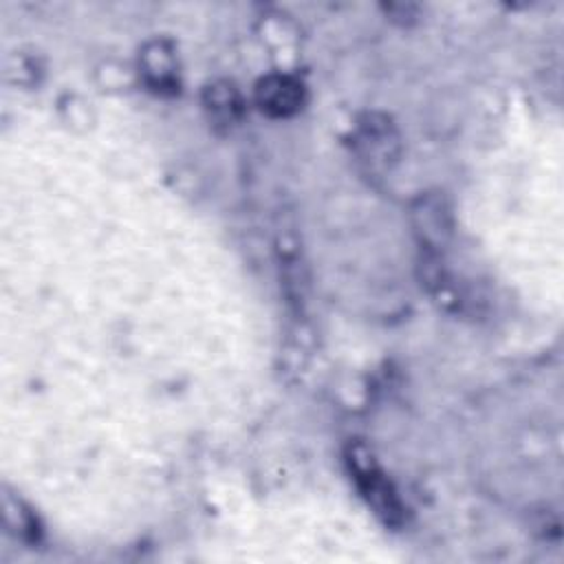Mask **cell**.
<instances>
[{"instance_id":"cell-1","label":"cell","mask_w":564,"mask_h":564,"mask_svg":"<svg viewBox=\"0 0 564 564\" xmlns=\"http://www.w3.org/2000/svg\"><path fill=\"white\" fill-rule=\"evenodd\" d=\"M348 465L350 471L370 502V507L383 516L386 522H399L401 520V502L392 489V485L386 480L383 471L377 467L372 456L364 447H350L348 452Z\"/></svg>"},{"instance_id":"cell-2","label":"cell","mask_w":564,"mask_h":564,"mask_svg":"<svg viewBox=\"0 0 564 564\" xmlns=\"http://www.w3.org/2000/svg\"><path fill=\"white\" fill-rule=\"evenodd\" d=\"M256 101L262 112L271 117H289L295 115L304 104V86L300 79L273 73L258 82Z\"/></svg>"},{"instance_id":"cell-3","label":"cell","mask_w":564,"mask_h":564,"mask_svg":"<svg viewBox=\"0 0 564 564\" xmlns=\"http://www.w3.org/2000/svg\"><path fill=\"white\" fill-rule=\"evenodd\" d=\"M139 66H141V73L150 88H154L156 93L174 90L176 62H174V53L167 42H163V40L150 42L139 57Z\"/></svg>"},{"instance_id":"cell-4","label":"cell","mask_w":564,"mask_h":564,"mask_svg":"<svg viewBox=\"0 0 564 564\" xmlns=\"http://www.w3.org/2000/svg\"><path fill=\"white\" fill-rule=\"evenodd\" d=\"M205 106L218 123H234L238 119L240 110H242V101H240L238 90L227 82L207 86Z\"/></svg>"}]
</instances>
